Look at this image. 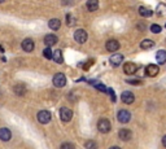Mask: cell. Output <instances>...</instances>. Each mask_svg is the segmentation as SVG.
Returning a JSON list of instances; mask_svg holds the SVG:
<instances>
[{
  "instance_id": "cell-1",
  "label": "cell",
  "mask_w": 166,
  "mask_h": 149,
  "mask_svg": "<svg viewBox=\"0 0 166 149\" xmlns=\"http://www.w3.org/2000/svg\"><path fill=\"white\" fill-rule=\"evenodd\" d=\"M74 39L77 43L83 44V43H86L87 39H88V34H87L86 30H83V29H78L74 31Z\"/></svg>"
},
{
  "instance_id": "cell-2",
  "label": "cell",
  "mask_w": 166,
  "mask_h": 149,
  "mask_svg": "<svg viewBox=\"0 0 166 149\" xmlns=\"http://www.w3.org/2000/svg\"><path fill=\"white\" fill-rule=\"evenodd\" d=\"M98 130L100 131V132L103 134H108L109 131L112 130V123H110V121L109 119H105V118H103L98 122Z\"/></svg>"
},
{
  "instance_id": "cell-3",
  "label": "cell",
  "mask_w": 166,
  "mask_h": 149,
  "mask_svg": "<svg viewBox=\"0 0 166 149\" xmlns=\"http://www.w3.org/2000/svg\"><path fill=\"white\" fill-rule=\"evenodd\" d=\"M52 82H53L55 87L61 88V87H64L66 84V77L63 73H57V74L53 75V79H52Z\"/></svg>"
},
{
  "instance_id": "cell-4",
  "label": "cell",
  "mask_w": 166,
  "mask_h": 149,
  "mask_svg": "<svg viewBox=\"0 0 166 149\" xmlns=\"http://www.w3.org/2000/svg\"><path fill=\"white\" fill-rule=\"evenodd\" d=\"M117 119L119 123H128L130 119H131V113L126 109H122V110H118L117 113Z\"/></svg>"
},
{
  "instance_id": "cell-5",
  "label": "cell",
  "mask_w": 166,
  "mask_h": 149,
  "mask_svg": "<svg viewBox=\"0 0 166 149\" xmlns=\"http://www.w3.org/2000/svg\"><path fill=\"white\" fill-rule=\"evenodd\" d=\"M60 118L63 122H70L73 118V112L66 107H63L60 109Z\"/></svg>"
},
{
  "instance_id": "cell-6",
  "label": "cell",
  "mask_w": 166,
  "mask_h": 149,
  "mask_svg": "<svg viewBox=\"0 0 166 149\" xmlns=\"http://www.w3.org/2000/svg\"><path fill=\"white\" fill-rule=\"evenodd\" d=\"M51 112L49 110H40L38 113V121H39V123L42 125H47L48 122H51Z\"/></svg>"
},
{
  "instance_id": "cell-7",
  "label": "cell",
  "mask_w": 166,
  "mask_h": 149,
  "mask_svg": "<svg viewBox=\"0 0 166 149\" xmlns=\"http://www.w3.org/2000/svg\"><path fill=\"white\" fill-rule=\"evenodd\" d=\"M121 100L123 101L125 104L130 105V104H133L135 101V96H134L133 92H130V91H123L122 95H121Z\"/></svg>"
},
{
  "instance_id": "cell-8",
  "label": "cell",
  "mask_w": 166,
  "mask_h": 149,
  "mask_svg": "<svg viewBox=\"0 0 166 149\" xmlns=\"http://www.w3.org/2000/svg\"><path fill=\"white\" fill-rule=\"evenodd\" d=\"M160 72V67L154 65V64H149L145 67V75L147 77H156Z\"/></svg>"
},
{
  "instance_id": "cell-9",
  "label": "cell",
  "mask_w": 166,
  "mask_h": 149,
  "mask_svg": "<svg viewBox=\"0 0 166 149\" xmlns=\"http://www.w3.org/2000/svg\"><path fill=\"white\" fill-rule=\"evenodd\" d=\"M136 70H138V66H136V64H134V62H126V64L123 65V72H125V74H127V75H134V74L136 73Z\"/></svg>"
},
{
  "instance_id": "cell-10",
  "label": "cell",
  "mask_w": 166,
  "mask_h": 149,
  "mask_svg": "<svg viewBox=\"0 0 166 149\" xmlns=\"http://www.w3.org/2000/svg\"><path fill=\"white\" fill-rule=\"evenodd\" d=\"M118 137L122 140V142H128V140L133 137V132H131L130 130H127V128H122V130H119V132H118Z\"/></svg>"
},
{
  "instance_id": "cell-11",
  "label": "cell",
  "mask_w": 166,
  "mask_h": 149,
  "mask_svg": "<svg viewBox=\"0 0 166 149\" xmlns=\"http://www.w3.org/2000/svg\"><path fill=\"white\" fill-rule=\"evenodd\" d=\"M105 48H107L108 52H116L117 49H119V43L116 39H110V40L107 42Z\"/></svg>"
},
{
  "instance_id": "cell-12",
  "label": "cell",
  "mask_w": 166,
  "mask_h": 149,
  "mask_svg": "<svg viewBox=\"0 0 166 149\" xmlns=\"http://www.w3.org/2000/svg\"><path fill=\"white\" fill-rule=\"evenodd\" d=\"M12 137V132L9 128L7 127H2L0 128V140H3V142H9Z\"/></svg>"
},
{
  "instance_id": "cell-13",
  "label": "cell",
  "mask_w": 166,
  "mask_h": 149,
  "mask_svg": "<svg viewBox=\"0 0 166 149\" xmlns=\"http://www.w3.org/2000/svg\"><path fill=\"white\" fill-rule=\"evenodd\" d=\"M21 47L25 52H33L34 51V47H35V44H34V42L31 39H25L22 43H21Z\"/></svg>"
},
{
  "instance_id": "cell-14",
  "label": "cell",
  "mask_w": 166,
  "mask_h": 149,
  "mask_svg": "<svg viewBox=\"0 0 166 149\" xmlns=\"http://www.w3.org/2000/svg\"><path fill=\"white\" fill-rule=\"evenodd\" d=\"M122 61H123V55H119V53H116L110 56L109 58V62L113 65V66H119L122 64Z\"/></svg>"
},
{
  "instance_id": "cell-15",
  "label": "cell",
  "mask_w": 166,
  "mask_h": 149,
  "mask_svg": "<svg viewBox=\"0 0 166 149\" xmlns=\"http://www.w3.org/2000/svg\"><path fill=\"white\" fill-rule=\"evenodd\" d=\"M57 43V37L53 34H48L46 35V38H44V44L46 47H52V46H55Z\"/></svg>"
},
{
  "instance_id": "cell-16",
  "label": "cell",
  "mask_w": 166,
  "mask_h": 149,
  "mask_svg": "<svg viewBox=\"0 0 166 149\" xmlns=\"http://www.w3.org/2000/svg\"><path fill=\"white\" fill-rule=\"evenodd\" d=\"M156 60H157V64L163 65L166 62V51H158L156 53Z\"/></svg>"
},
{
  "instance_id": "cell-17",
  "label": "cell",
  "mask_w": 166,
  "mask_h": 149,
  "mask_svg": "<svg viewBox=\"0 0 166 149\" xmlns=\"http://www.w3.org/2000/svg\"><path fill=\"white\" fill-rule=\"evenodd\" d=\"M48 26L51 30H58L61 27V21L58 18H52V20H49Z\"/></svg>"
},
{
  "instance_id": "cell-18",
  "label": "cell",
  "mask_w": 166,
  "mask_h": 149,
  "mask_svg": "<svg viewBox=\"0 0 166 149\" xmlns=\"http://www.w3.org/2000/svg\"><path fill=\"white\" fill-rule=\"evenodd\" d=\"M52 60H53L55 62H57V64H63V62H64L63 52H61L60 49H56V51L53 52V57H52Z\"/></svg>"
},
{
  "instance_id": "cell-19",
  "label": "cell",
  "mask_w": 166,
  "mask_h": 149,
  "mask_svg": "<svg viewBox=\"0 0 166 149\" xmlns=\"http://www.w3.org/2000/svg\"><path fill=\"white\" fill-rule=\"evenodd\" d=\"M87 9L90 12H95L96 9H99V2L98 0H88L87 2Z\"/></svg>"
},
{
  "instance_id": "cell-20",
  "label": "cell",
  "mask_w": 166,
  "mask_h": 149,
  "mask_svg": "<svg viewBox=\"0 0 166 149\" xmlns=\"http://www.w3.org/2000/svg\"><path fill=\"white\" fill-rule=\"evenodd\" d=\"M153 46H154V42L151 40V39H144V40L140 43V48H142V49H151Z\"/></svg>"
},
{
  "instance_id": "cell-21",
  "label": "cell",
  "mask_w": 166,
  "mask_h": 149,
  "mask_svg": "<svg viewBox=\"0 0 166 149\" xmlns=\"http://www.w3.org/2000/svg\"><path fill=\"white\" fill-rule=\"evenodd\" d=\"M139 13H140V16H143V17H151L153 14V12L151 9H148V8H145V7L139 8Z\"/></svg>"
},
{
  "instance_id": "cell-22",
  "label": "cell",
  "mask_w": 166,
  "mask_h": 149,
  "mask_svg": "<svg viewBox=\"0 0 166 149\" xmlns=\"http://www.w3.org/2000/svg\"><path fill=\"white\" fill-rule=\"evenodd\" d=\"M25 91H26V88H25V86L23 84H17L16 87H14V92L17 93V95H23L25 93Z\"/></svg>"
},
{
  "instance_id": "cell-23",
  "label": "cell",
  "mask_w": 166,
  "mask_h": 149,
  "mask_svg": "<svg viewBox=\"0 0 166 149\" xmlns=\"http://www.w3.org/2000/svg\"><path fill=\"white\" fill-rule=\"evenodd\" d=\"M43 56H44L47 60H52V57H53V53H52V51L49 49V47H46L44 51H43Z\"/></svg>"
},
{
  "instance_id": "cell-24",
  "label": "cell",
  "mask_w": 166,
  "mask_h": 149,
  "mask_svg": "<svg viewBox=\"0 0 166 149\" xmlns=\"http://www.w3.org/2000/svg\"><path fill=\"white\" fill-rule=\"evenodd\" d=\"M161 26L160 25H157V23H153V25H151V31L152 32H154V34H160L161 32Z\"/></svg>"
},
{
  "instance_id": "cell-25",
  "label": "cell",
  "mask_w": 166,
  "mask_h": 149,
  "mask_svg": "<svg viewBox=\"0 0 166 149\" xmlns=\"http://www.w3.org/2000/svg\"><path fill=\"white\" fill-rule=\"evenodd\" d=\"M86 149H98V144L93 140H90V142L86 143Z\"/></svg>"
},
{
  "instance_id": "cell-26",
  "label": "cell",
  "mask_w": 166,
  "mask_h": 149,
  "mask_svg": "<svg viewBox=\"0 0 166 149\" xmlns=\"http://www.w3.org/2000/svg\"><path fill=\"white\" fill-rule=\"evenodd\" d=\"M66 23H68L69 26H73V25L75 23V18H74L72 14H66Z\"/></svg>"
},
{
  "instance_id": "cell-27",
  "label": "cell",
  "mask_w": 166,
  "mask_h": 149,
  "mask_svg": "<svg viewBox=\"0 0 166 149\" xmlns=\"http://www.w3.org/2000/svg\"><path fill=\"white\" fill-rule=\"evenodd\" d=\"M157 13H158L160 16L161 14H165L166 13V5L165 4H160L158 8H157Z\"/></svg>"
},
{
  "instance_id": "cell-28",
  "label": "cell",
  "mask_w": 166,
  "mask_h": 149,
  "mask_svg": "<svg viewBox=\"0 0 166 149\" xmlns=\"http://www.w3.org/2000/svg\"><path fill=\"white\" fill-rule=\"evenodd\" d=\"M60 149H75V148H74V144H72V143H63Z\"/></svg>"
},
{
  "instance_id": "cell-29",
  "label": "cell",
  "mask_w": 166,
  "mask_h": 149,
  "mask_svg": "<svg viewBox=\"0 0 166 149\" xmlns=\"http://www.w3.org/2000/svg\"><path fill=\"white\" fill-rule=\"evenodd\" d=\"M95 87H96L98 90H100L101 92H108V88H107V87L104 86V84H101V83H96Z\"/></svg>"
},
{
  "instance_id": "cell-30",
  "label": "cell",
  "mask_w": 166,
  "mask_h": 149,
  "mask_svg": "<svg viewBox=\"0 0 166 149\" xmlns=\"http://www.w3.org/2000/svg\"><path fill=\"white\" fill-rule=\"evenodd\" d=\"M126 83L134 84V86H139V84H142V81H139V79H126Z\"/></svg>"
},
{
  "instance_id": "cell-31",
  "label": "cell",
  "mask_w": 166,
  "mask_h": 149,
  "mask_svg": "<svg viewBox=\"0 0 166 149\" xmlns=\"http://www.w3.org/2000/svg\"><path fill=\"white\" fill-rule=\"evenodd\" d=\"M107 93H109V95H110V97H112V101H113V102H116V95H114V91H113L112 88H109Z\"/></svg>"
},
{
  "instance_id": "cell-32",
  "label": "cell",
  "mask_w": 166,
  "mask_h": 149,
  "mask_svg": "<svg viewBox=\"0 0 166 149\" xmlns=\"http://www.w3.org/2000/svg\"><path fill=\"white\" fill-rule=\"evenodd\" d=\"M162 145H163V147L166 148V135H165V136L162 137Z\"/></svg>"
},
{
  "instance_id": "cell-33",
  "label": "cell",
  "mask_w": 166,
  "mask_h": 149,
  "mask_svg": "<svg viewBox=\"0 0 166 149\" xmlns=\"http://www.w3.org/2000/svg\"><path fill=\"white\" fill-rule=\"evenodd\" d=\"M109 149H121L119 147H112V148H109Z\"/></svg>"
},
{
  "instance_id": "cell-34",
  "label": "cell",
  "mask_w": 166,
  "mask_h": 149,
  "mask_svg": "<svg viewBox=\"0 0 166 149\" xmlns=\"http://www.w3.org/2000/svg\"><path fill=\"white\" fill-rule=\"evenodd\" d=\"M0 52H4V49H3V47L0 46Z\"/></svg>"
},
{
  "instance_id": "cell-35",
  "label": "cell",
  "mask_w": 166,
  "mask_h": 149,
  "mask_svg": "<svg viewBox=\"0 0 166 149\" xmlns=\"http://www.w3.org/2000/svg\"><path fill=\"white\" fill-rule=\"evenodd\" d=\"M3 2H5V0H0V4H2V3H3Z\"/></svg>"
},
{
  "instance_id": "cell-36",
  "label": "cell",
  "mask_w": 166,
  "mask_h": 149,
  "mask_svg": "<svg viewBox=\"0 0 166 149\" xmlns=\"http://www.w3.org/2000/svg\"><path fill=\"white\" fill-rule=\"evenodd\" d=\"M165 27H166V23H165Z\"/></svg>"
}]
</instances>
